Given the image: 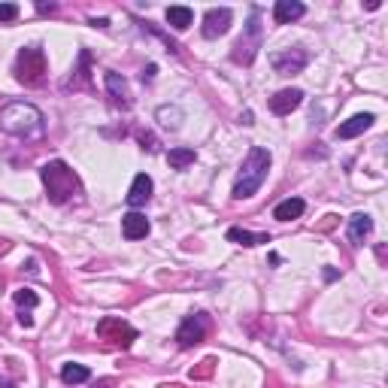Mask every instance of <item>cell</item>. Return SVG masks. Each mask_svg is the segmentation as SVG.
Returning a JSON list of instances; mask_svg holds the SVG:
<instances>
[{
    "mask_svg": "<svg viewBox=\"0 0 388 388\" xmlns=\"http://www.w3.org/2000/svg\"><path fill=\"white\" fill-rule=\"evenodd\" d=\"M310 64V55L303 49H285V52H273L270 55V67L279 73V76H294Z\"/></svg>",
    "mask_w": 388,
    "mask_h": 388,
    "instance_id": "ba28073f",
    "label": "cell"
},
{
    "mask_svg": "<svg viewBox=\"0 0 388 388\" xmlns=\"http://www.w3.org/2000/svg\"><path fill=\"white\" fill-rule=\"evenodd\" d=\"M40 176H43V186H46V198L52 203H67L79 194V176L64 161H49L40 170Z\"/></svg>",
    "mask_w": 388,
    "mask_h": 388,
    "instance_id": "3957f363",
    "label": "cell"
},
{
    "mask_svg": "<svg viewBox=\"0 0 388 388\" xmlns=\"http://www.w3.org/2000/svg\"><path fill=\"white\" fill-rule=\"evenodd\" d=\"M88 380H91L88 367H82V364H64V367H61V382L79 385V382H88Z\"/></svg>",
    "mask_w": 388,
    "mask_h": 388,
    "instance_id": "44dd1931",
    "label": "cell"
},
{
    "mask_svg": "<svg viewBox=\"0 0 388 388\" xmlns=\"http://www.w3.org/2000/svg\"><path fill=\"white\" fill-rule=\"evenodd\" d=\"M194 22V13L188 6H170L167 9V25L176 27V31H186V27Z\"/></svg>",
    "mask_w": 388,
    "mask_h": 388,
    "instance_id": "ffe728a7",
    "label": "cell"
},
{
    "mask_svg": "<svg viewBox=\"0 0 388 388\" xmlns=\"http://www.w3.org/2000/svg\"><path fill=\"white\" fill-rule=\"evenodd\" d=\"M97 337H104V340H109V343H118L122 349H127L137 340V331L127 325V321H122V319H116V316H109V319H104L97 325Z\"/></svg>",
    "mask_w": 388,
    "mask_h": 388,
    "instance_id": "52a82bcc",
    "label": "cell"
},
{
    "mask_svg": "<svg viewBox=\"0 0 388 388\" xmlns=\"http://www.w3.org/2000/svg\"><path fill=\"white\" fill-rule=\"evenodd\" d=\"M228 240L237 246H261V243H270V234H252L246 228H228Z\"/></svg>",
    "mask_w": 388,
    "mask_h": 388,
    "instance_id": "ac0fdd59",
    "label": "cell"
},
{
    "mask_svg": "<svg viewBox=\"0 0 388 388\" xmlns=\"http://www.w3.org/2000/svg\"><path fill=\"white\" fill-rule=\"evenodd\" d=\"M18 321H22L25 328H34V319H31V312H25V310L18 312Z\"/></svg>",
    "mask_w": 388,
    "mask_h": 388,
    "instance_id": "484cf974",
    "label": "cell"
},
{
    "mask_svg": "<svg viewBox=\"0 0 388 388\" xmlns=\"http://www.w3.org/2000/svg\"><path fill=\"white\" fill-rule=\"evenodd\" d=\"M0 388H15V385H13V382H4V385H0Z\"/></svg>",
    "mask_w": 388,
    "mask_h": 388,
    "instance_id": "4dcf8cb0",
    "label": "cell"
},
{
    "mask_svg": "<svg viewBox=\"0 0 388 388\" xmlns=\"http://www.w3.org/2000/svg\"><path fill=\"white\" fill-rule=\"evenodd\" d=\"M155 73H158V67H155V64H149V67L143 70V79H155Z\"/></svg>",
    "mask_w": 388,
    "mask_h": 388,
    "instance_id": "4316f807",
    "label": "cell"
},
{
    "mask_svg": "<svg viewBox=\"0 0 388 388\" xmlns=\"http://www.w3.org/2000/svg\"><path fill=\"white\" fill-rule=\"evenodd\" d=\"M104 82H106V91H109V97H113L116 106H125V109L131 106V88H127V82H125L122 73L109 70L106 76H104Z\"/></svg>",
    "mask_w": 388,
    "mask_h": 388,
    "instance_id": "8fae6325",
    "label": "cell"
},
{
    "mask_svg": "<svg viewBox=\"0 0 388 388\" xmlns=\"http://www.w3.org/2000/svg\"><path fill=\"white\" fill-rule=\"evenodd\" d=\"M15 303H18V307H27V310H34L36 307V303H40V298H36V294L34 291H27V289H22V291H15Z\"/></svg>",
    "mask_w": 388,
    "mask_h": 388,
    "instance_id": "603a6c76",
    "label": "cell"
},
{
    "mask_svg": "<svg viewBox=\"0 0 388 388\" xmlns=\"http://www.w3.org/2000/svg\"><path fill=\"white\" fill-rule=\"evenodd\" d=\"M300 100H303L300 88H282V91H276V95L270 97V109L276 116H289L291 109L300 106Z\"/></svg>",
    "mask_w": 388,
    "mask_h": 388,
    "instance_id": "7c38bea8",
    "label": "cell"
},
{
    "mask_svg": "<svg viewBox=\"0 0 388 388\" xmlns=\"http://www.w3.org/2000/svg\"><path fill=\"white\" fill-rule=\"evenodd\" d=\"M209 334V316L207 312H194V316H188L186 321L179 325V331H176V343L182 346V349H188V346H194V343H200L203 337Z\"/></svg>",
    "mask_w": 388,
    "mask_h": 388,
    "instance_id": "8992f818",
    "label": "cell"
},
{
    "mask_svg": "<svg viewBox=\"0 0 388 388\" xmlns=\"http://www.w3.org/2000/svg\"><path fill=\"white\" fill-rule=\"evenodd\" d=\"M252 118H255V116H252V109H246V113H243V116H240V122H243V125H255V122H252Z\"/></svg>",
    "mask_w": 388,
    "mask_h": 388,
    "instance_id": "83f0119b",
    "label": "cell"
},
{
    "mask_svg": "<svg viewBox=\"0 0 388 388\" xmlns=\"http://www.w3.org/2000/svg\"><path fill=\"white\" fill-rule=\"evenodd\" d=\"M152 179L146 176V173H137L134 176V186H131V191H127V207H146V203L152 200Z\"/></svg>",
    "mask_w": 388,
    "mask_h": 388,
    "instance_id": "4fadbf2b",
    "label": "cell"
},
{
    "mask_svg": "<svg viewBox=\"0 0 388 388\" xmlns=\"http://www.w3.org/2000/svg\"><path fill=\"white\" fill-rule=\"evenodd\" d=\"M303 209H307V203H303L300 198H289V200L276 203L273 219H279V221H294V219H300V216H303Z\"/></svg>",
    "mask_w": 388,
    "mask_h": 388,
    "instance_id": "e0dca14e",
    "label": "cell"
},
{
    "mask_svg": "<svg viewBox=\"0 0 388 388\" xmlns=\"http://www.w3.org/2000/svg\"><path fill=\"white\" fill-rule=\"evenodd\" d=\"M261 40H264V25H261V9L252 6V15H249V25L243 27V34H240V40L234 43V52H230V58L234 64H249L255 61L258 49H261Z\"/></svg>",
    "mask_w": 388,
    "mask_h": 388,
    "instance_id": "277c9868",
    "label": "cell"
},
{
    "mask_svg": "<svg viewBox=\"0 0 388 388\" xmlns=\"http://www.w3.org/2000/svg\"><path fill=\"white\" fill-rule=\"evenodd\" d=\"M194 158H198V152L188 149V146H179V149H170L167 152V164L173 170H186L194 164Z\"/></svg>",
    "mask_w": 388,
    "mask_h": 388,
    "instance_id": "d6986e66",
    "label": "cell"
},
{
    "mask_svg": "<svg viewBox=\"0 0 388 388\" xmlns=\"http://www.w3.org/2000/svg\"><path fill=\"white\" fill-rule=\"evenodd\" d=\"M303 13H307V6L300 0H276V6H273L276 25H291L298 18H303Z\"/></svg>",
    "mask_w": 388,
    "mask_h": 388,
    "instance_id": "9a60e30c",
    "label": "cell"
},
{
    "mask_svg": "<svg viewBox=\"0 0 388 388\" xmlns=\"http://www.w3.org/2000/svg\"><path fill=\"white\" fill-rule=\"evenodd\" d=\"M270 152L261 149V146H252L246 155V161H243V167H240L237 173V182H234V198L237 200H246V198H252V194L264 186V179H267V173H270Z\"/></svg>",
    "mask_w": 388,
    "mask_h": 388,
    "instance_id": "6da1fadb",
    "label": "cell"
},
{
    "mask_svg": "<svg viewBox=\"0 0 388 388\" xmlns=\"http://www.w3.org/2000/svg\"><path fill=\"white\" fill-rule=\"evenodd\" d=\"M212 364H216V358H207V361H203V367H200V370H191V380H194V376H207V373L212 370Z\"/></svg>",
    "mask_w": 388,
    "mask_h": 388,
    "instance_id": "d4e9b609",
    "label": "cell"
},
{
    "mask_svg": "<svg viewBox=\"0 0 388 388\" xmlns=\"http://www.w3.org/2000/svg\"><path fill=\"white\" fill-rule=\"evenodd\" d=\"M373 122H376L373 113H358V116L349 118V122L340 125L337 131H334V137H337V140H352V137H361Z\"/></svg>",
    "mask_w": 388,
    "mask_h": 388,
    "instance_id": "30bf717a",
    "label": "cell"
},
{
    "mask_svg": "<svg viewBox=\"0 0 388 388\" xmlns=\"http://www.w3.org/2000/svg\"><path fill=\"white\" fill-rule=\"evenodd\" d=\"M46 76V55L36 46H27V49L18 52L15 58V79L25 82V85H36Z\"/></svg>",
    "mask_w": 388,
    "mask_h": 388,
    "instance_id": "5b68a950",
    "label": "cell"
},
{
    "mask_svg": "<svg viewBox=\"0 0 388 388\" xmlns=\"http://www.w3.org/2000/svg\"><path fill=\"white\" fill-rule=\"evenodd\" d=\"M0 127L13 137H40L43 134V113L34 104H25V100H13L0 109Z\"/></svg>",
    "mask_w": 388,
    "mask_h": 388,
    "instance_id": "7a4b0ae2",
    "label": "cell"
},
{
    "mask_svg": "<svg viewBox=\"0 0 388 388\" xmlns=\"http://www.w3.org/2000/svg\"><path fill=\"white\" fill-rule=\"evenodd\" d=\"M230 9L228 6H216V9H209L207 15H203V36L207 40H216V36H221V34H228V27H230Z\"/></svg>",
    "mask_w": 388,
    "mask_h": 388,
    "instance_id": "9c48e42d",
    "label": "cell"
},
{
    "mask_svg": "<svg viewBox=\"0 0 388 388\" xmlns=\"http://www.w3.org/2000/svg\"><path fill=\"white\" fill-rule=\"evenodd\" d=\"M149 219L143 216V212H127V216H122V234L127 240H143V237H149Z\"/></svg>",
    "mask_w": 388,
    "mask_h": 388,
    "instance_id": "5bb4252c",
    "label": "cell"
},
{
    "mask_svg": "<svg viewBox=\"0 0 388 388\" xmlns=\"http://www.w3.org/2000/svg\"><path fill=\"white\" fill-rule=\"evenodd\" d=\"M158 122L164 125V127H170V131H176V127L182 125V109L179 106H158Z\"/></svg>",
    "mask_w": 388,
    "mask_h": 388,
    "instance_id": "7402d4cb",
    "label": "cell"
},
{
    "mask_svg": "<svg viewBox=\"0 0 388 388\" xmlns=\"http://www.w3.org/2000/svg\"><path fill=\"white\" fill-rule=\"evenodd\" d=\"M91 25H95V27H109V18H91Z\"/></svg>",
    "mask_w": 388,
    "mask_h": 388,
    "instance_id": "f1b7e54d",
    "label": "cell"
},
{
    "mask_svg": "<svg viewBox=\"0 0 388 388\" xmlns=\"http://www.w3.org/2000/svg\"><path fill=\"white\" fill-rule=\"evenodd\" d=\"M36 9L40 13H55V4H36Z\"/></svg>",
    "mask_w": 388,
    "mask_h": 388,
    "instance_id": "f546056e",
    "label": "cell"
},
{
    "mask_svg": "<svg viewBox=\"0 0 388 388\" xmlns=\"http://www.w3.org/2000/svg\"><path fill=\"white\" fill-rule=\"evenodd\" d=\"M370 234H373V219L364 216V212H355V216L349 219V240H352L355 246H361Z\"/></svg>",
    "mask_w": 388,
    "mask_h": 388,
    "instance_id": "2e32d148",
    "label": "cell"
},
{
    "mask_svg": "<svg viewBox=\"0 0 388 388\" xmlns=\"http://www.w3.org/2000/svg\"><path fill=\"white\" fill-rule=\"evenodd\" d=\"M15 18H18L15 4H0V22H15Z\"/></svg>",
    "mask_w": 388,
    "mask_h": 388,
    "instance_id": "cb8c5ba5",
    "label": "cell"
}]
</instances>
